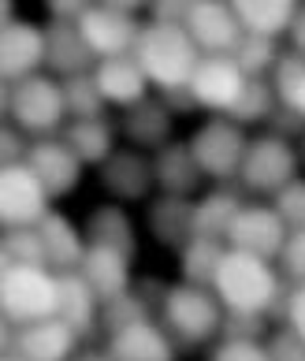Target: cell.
Here are the masks:
<instances>
[{"mask_svg":"<svg viewBox=\"0 0 305 361\" xmlns=\"http://www.w3.org/2000/svg\"><path fill=\"white\" fill-rule=\"evenodd\" d=\"M298 164H301V157H298L294 145H290V138L261 135L246 145L238 179H242V186L254 194H280L283 186L298 176Z\"/></svg>","mask_w":305,"mask_h":361,"instance_id":"obj_7","label":"cell"},{"mask_svg":"<svg viewBox=\"0 0 305 361\" xmlns=\"http://www.w3.org/2000/svg\"><path fill=\"white\" fill-rule=\"evenodd\" d=\"M287 235H290V227L275 212V205H242L228 227V246L257 253V257H268V261H280Z\"/></svg>","mask_w":305,"mask_h":361,"instance_id":"obj_11","label":"cell"},{"mask_svg":"<svg viewBox=\"0 0 305 361\" xmlns=\"http://www.w3.org/2000/svg\"><path fill=\"white\" fill-rule=\"evenodd\" d=\"M26 164H30L37 171V179L45 183V190L52 197H68L78 179H82V157H78L75 149L63 138L49 135V138H34L30 142V153H26Z\"/></svg>","mask_w":305,"mask_h":361,"instance_id":"obj_13","label":"cell"},{"mask_svg":"<svg viewBox=\"0 0 305 361\" xmlns=\"http://www.w3.org/2000/svg\"><path fill=\"white\" fill-rule=\"evenodd\" d=\"M287 324L298 328L305 336V283L290 287V302H287Z\"/></svg>","mask_w":305,"mask_h":361,"instance_id":"obj_47","label":"cell"},{"mask_svg":"<svg viewBox=\"0 0 305 361\" xmlns=\"http://www.w3.org/2000/svg\"><path fill=\"white\" fill-rule=\"evenodd\" d=\"M94 4H97V0H45V8H49L52 19H71V23L82 16L86 8H94Z\"/></svg>","mask_w":305,"mask_h":361,"instance_id":"obj_46","label":"cell"},{"mask_svg":"<svg viewBox=\"0 0 305 361\" xmlns=\"http://www.w3.org/2000/svg\"><path fill=\"white\" fill-rule=\"evenodd\" d=\"M78 346V331L63 320L60 313L30 320V324L15 328V357H30V361H60L75 354Z\"/></svg>","mask_w":305,"mask_h":361,"instance_id":"obj_16","label":"cell"},{"mask_svg":"<svg viewBox=\"0 0 305 361\" xmlns=\"http://www.w3.org/2000/svg\"><path fill=\"white\" fill-rule=\"evenodd\" d=\"M60 310V279L49 264H4L0 269V313L11 324L52 317Z\"/></svg>","mask_w":305,"mask_h":361,"instance_id":"obj_5","label":"cell"},{"mask_svg":"<svg viewBox=\"0 0 305 361\" xmlns=\"http://www.w3.org/2000/svg\"><path fill=\"white\" fill-rule=\"evenodd\" d=\"M242 209V194L231 186H216L205 197L194 202V235H212V238H228V227L235 220V212Z\"/></svg>","mask_w":305,"mask_h":361,"instance_id":"obj_29","label":"cell"},{"mask_svg":"<svg viewBox=\"0 0 305 361\" xmlns=\"http://www.w3.org/2000/svg\"><path fill=\"white\" fill-rule=\"evenodd\" d=\"M130 261L123 250H116L108 243H89L86 253H82V264H78V272H82L89 283H94V290L104 298H112V294L127 290L130 287Z\"/></svg>","mask_w":305,"mask_h":361,"instance_id":"obj_23","label":"cell"},{"mask_svg":"<svg viewBox=\"0 0 305 361\" xmlns=\"http://www.w3.org/2000/svg\"><path fill=\"white\" fill-rule=\"evenodd\" d=\"M208 354L220 361H261V357H268V343L242 339V336H220V343Z\"/></svg>","mask_w":305,"mask_h":361,"instance_id":"obj_39","label":"cell"},{"mask_svg":"<svg viewBox=\"0 0 305 361\" xmlns=\"http://www.w3.org/2000/svg\"><path fill=\"white\" fill-rule=\"evenodd\" d=\"M97 86L104 93V101L116 104V109H130V104H138L149 97V75L142 71V63L135 52H123V56H104L97 60Z\"/></svg>","mask_w":305,"mask_h":361,"instance_id":"obj_18","label":"cell"},{"mask_svg":"<svg viewBox=\"0 0 305 361\" xmlns=\"http://www.w3.org/2000/svg\"><path fill=\"white\" fill-rule=\"evenodd\" d=\"M246 145H249V138H246L242 123H235V119L223 116V112H212L190 135V149L197 157V164H201V171L208 179H220V183L238 176Z\"/></svg>","mask_w":305,"mask_h":361,"instance_id":"obj_6","label":"cell"},{"mask_svg":"<svg viewBox=\"0 0 305 361\" xmlns=\"http://www.w3.org/2000/svg\"><path fill=\"white\" fill-rule=\"evenodd\" d=\"M97 171H101V186L119 202H142L156 186L153 160L138 149H116Z\"/></svg>","mask_w":305,"mask_h":361,"instance_id":"obj_17","label":"cell"},{"mask_svg":"<svg viewBox=\"0 0 305 361\" xmlns=\"http://www.w3.org/2000/svg\"><path fill=\"white\" fill-rule=\"evenodd\" d=\"M268 123H272V135H283V138H290V135H305V116L298 112V109H290V104H280L272 116H268Z\"/></svg>","mask_w":305,"mask_h":361,"instance_id":"obj_44","label":"cell"},{"mask_svg":"<svg viewBox=\"0 0 305 361\" xmlns=\"http://www.w3.org/2000/svg\"><path fill=\"white\" fill-rule=\"evenodd\" d=\"M138 320H149V302H145V294H135V290H119L112 298L101 302V328L104 336H112V331H123L127 324H138Z\"/></svg>","mask_w":305,"mask_h":361,"instance_id":"obj_34","label":"cell"},{"mask_svg":"<svg viewBox=\"0 0 305 361\" xmlns=\"http://www.w3.org/2000/svg\"><path fill=\"white\" fill-rule=\"evenodd\" d=\"M275 109H280V97H275V86L272 78H249L242 97L235 101V109L228 112L235 123H261V119H268Z\"/></svg>","mask_w":305,"mask_h":361,"instance_id":"obj_33","label":"cell"},{"mask_svg":"<svg viewBox=\"0 0 305 361\" xmlns=\"http://www.w3.org/2000/svg\"><path fill=\"white\" fill-rule=\"evenodd\" d=\"M153 176H156L161 194H179V197L197 194L201 190V179H208L201 164H197L190 142H164L153 153Z\"/></svg>","mask_w":305,"mask_h":361,"instance_id":"obj_19","label":"cell"},{"mask_svg":"<svg viewBox=\"0 0 305 361\" xmlns=\"http://www.w3.org/2000/svg\"><path fill=\"white\" fill-rule=\"evenodd\" d=\"M149 235L168 250H182L194 238V202L179 194H161L145 212Z\"/></svg>","mask_w":305,"mask_h":361,"instance_id":"obj_21","label":"cell"},{"mask_svg":"<svg viewBox=\"0 0 305 361\" xmlns=\"http://www.w3.org/2000/svg\"><path fill=\"white\" fill-rule=\"evenodd\" d=\"M298 157H301V164H305V135L298 138Z\"/></svg>","mask_w":305,"mask_h":361,"instance_id":"obj_51","label":"cell"},{"mask_svg":"<svg viewBox=\"0 0 305 361\" xmlns=\"http://www.w3.org/2000/svg\"><path fill=\"white\" fill-rule=\"evenodd\" d=\"M101 4H112V8H123V11H138V8H149L153 0H101Z\"/></svg>","mask_w":305,"mask_h":361,"instance_id":"obj_49","label":"cell"},{"mask_svg":"<svg viewBox=\"0 0 305 361\" xmlns=\"http://www.w3.org/2000/svg\"><path fill=\"white\" fill-rule=\"evenodd\" d=\"M75 23H78V30H82L86 45L97 52V60H104V56H123V52H135L138 34H142V23L135 19V11H123V8L101 4V0H97L94 8H86Z\"/></svg>","mask_w":305,"mask_h":361,"instance_id":"obj_10","label":"cell"},{"mask_svg":"<svg viewBox=\"0 0 305 361\" xmlns=\"http://www.w3.org/2000/svg\"><path fill=\"white\" fill-rule=\"evenodd\" d=\"M305 78V56L301 52H283L280 60H275V68H272V86H275V97H280V104H290L294 101V90L298 82Z\"/></svg>","mask_w":305,"mask_h":361,"instance_id":"obj_36","label":"cell"},{"mask_svg":"<svg viewBox=\"0 0 305 361\" xmlns=\"http://www.w3.org/2000/svg\"><path fill=\"white\" fill-rule=\"evenodd\" d=\"M228 253V238H212V235H194L187 246L179 250V269L187 283L212 287L220 272V261Z\"/></svg>","mask_w":305,"mask_h":361,"instance_id":"obj_27","label":"cell"},{"mask_svg":"<svg viewBox=\"0 0 305 361\" xmlns=\"http://www.w3.org/2000/svg\"><path fill=\"white\" fill-rule=\"evenodd\" d=\"M161 101L171 112H194L197 109V97L190 93V86H168V90H161Z\"/></svg>","mask_w":305,"mask_h":361,"instance_id":"obj_45","label":"cell"},{"mask_svg":"<svg viewBox=\"0 0 305 361\" xmlns=\"http://www.w3.org/2000/svg\"><path fill=\"white\" fill-rule=\"evenodd\" d=\"M45 68V26L11 19L0 26V78L19 82Z\"/></svg>","mask_w":305,"mask_h":361,"instance_id":"obj_12","label":"cell"},{"mask_svg":"<svg viewBox=\"0 0 305 361\" xmlns=\"http://www.w3.org/2000/svg\"><path fill=\"white\" fill-rule=\"evenodd\" d=\"M246 82H249V75L235 63L231 52H208L190 75V93L197 97V109L228 116L235 109V101L242 97Z\"/></svg>","mask_w":305,"mask_h":361,"instance_id":"obj_9","label":"cell"},{"mask_svg":"<svg viewBox=\"0 0 305 361\" xmlns=\"http://www.w3.org/2000/svg\"><path fill=\"white\" fill-rule=\"evenodd\" d=\"M104 354L127 361H164L175 354V343L153 320H138V324H127L123 331H112L108 343H104Z\"/></svg>","mask_w":305,"mask_h":361,"instance_id":"obj_22","label":"cell"},{"mask_svg":"<svg viewBox=\"0 0 305 361\" xmlns=\"http://www.w3.org/2000/svg\"><path fill=\"white\" fill-rule=\"evenodd\" d=\"M268 357H283V361H305V336L298 328L283 324L280 331L268 336Z\"/></svg>","mask_w":305,"mask_h":361,"instance_id":"obj_41","label":"cell"},{"mask_svg":"<svg viewBox=\"0 0 305 361\" xmlns=\"http://www.w3.org/2000/svg\"><path fill=\"white\" fill-rule=\"evenodd\" d=\"M280 272L290 283H305V231H290L280 250Z\"/></svg>","mask_w":305,"mask_h":361,"instance_id":"obj_40","label":"cell"},{"mask_svg":"<svg viewBox=\"0 0 305 361\" xmlns=\"http://www.w3.org/2000/svg\"><path fill=\"white\" fill-rule=\"evenodd\" d=\"M0 109L26 135L49 138L56 130H63V119H68L63 82L56 75H42V71L30 78H19V82H4V90H0Z\"/></svg>","mask_w":305,"mask_h":361,"instance_id":"obj_3","label":"cell"},{"mask_svg":"<svg viewBox=\"0 0 305 361\" xmlns=\"http://www.w3.org/2000/svg\"><path fill=\"white\" fill-rule=\"evenodd\" d=\"M287 37H290V49H294V52H301V56H305V0L298 4L294 19H290V26H287Z\"/></svg>","mask_w":305,"mask_h":361,"instance_id":"obj_48","label":"cell"},{"mask_svg":"<svg viewBox=\"0 0 305 361\" xmlns=\"http://www.w3.org/2000/svg\"><path fill=\"white\" fill-rule=\"evenodd\" d=\"M290 109H298V112L305 116V78H301L298 90H294V101H290Z\"/></svg>","mask_w":305,"mask_h":361,"instance_id":"obj_50","label":"cell"},{"mask_svg":"<svg viewBox=\"0 0 305 361\" xmlns=\"http://www.w3.org/2000/svg\"><path fill=\"white\" fill-rule=\"evenodd\" d=\"M135 56L142 63V71L149 75V82L156 90H168V86H190V75H194L197 63H201L205 52L194 45L187 26L145 23L142 34H138Z\"/></svg>","mask_w":305,"mask_h":361,"instance_id":"obj_1","label":"cell"},{"mask_svg":"<svg viewBox=\"0 0 305 361\" xmlns=\"http://www.w3.org/2000/svg\"><path fill=\"white\" fill-rule=\"evenodd\" d=\"M194 4H197V0H153L149 11H153V23H175V26H187Z\"/></svg>","mask_w":305,"mask_h":361,"instance_id":"obj_43","label":"cell"},{"mask_svg":"<svg viewBox=\"0 0 305 361\" xmlns=\"http://www.w3.org/2000/svg\"><path fill=\"white\" fill-rule=\"evenodd\" d=\"M235 63L242 68L249 78H264L272 68H275V60L283 56L280 52V45H275V37H268V34H242L238 37V45H235Z\"/></svg>","mask_w":305,"mask_h":361,"instance_id":"obj_32","label":"cell"},{"mask_svg":"<svg viewBox=\"0 0 305 361\" xmlns=\"http://www.w3.org/2000/svg\"><path fill=\"white\" fill-rule=\"evenodd\" d=\"M56 279H60V310L56 313L78 331V339L94 336L101 324V294L78 269H60Z\"/></svg>","mask_w":305,"mask_h":361,"instance_id":"obj_20","label":"cell"},{"mask_svg":"<svg viewBox=\"0 0 305 361\" xmlns=\"http://www.w3.org/2000/svg\"><path fill=\"white\" fill-rule=\"evenodd\" d=\"M37 231H42V238H45V250H49V264L52 269H78L82 264V253H86V246H89V238L78 231V227L63 216V212H56V209H49L45 216H42V224H37Z\"/></svg>","mask_w":305,"mask_h":361,"instance_id":"obj_26","label":"cell"},{"mask_svg":"<svg viewBox=\"0 0 305 361\" xmlns=\"http://www.w3.org/2000/svg\"><path fill=\"white\" fill-rule=\"evenodd\" d=\"M86 238L89 243H108L116 250H123L127 257L138 253V238H135V224L123 212V205H97L86 220Z\"/></svg>","mask_w":305,"mask_h":361,"instance_id":"obj_30","label":"cell"},{"mask_svg":"<svg viewBox=\"0 0 305 361\" xmlns=\"http://www.w3.org/2000/svg\"><path fill=\"white\" fill-rule=\"evenodd\" d=\"M272 205L287 220L290 231H305V179L294 176L280 194H272Z\"/></svg>","mask_w":305,"mask_h":361,"instance_id":"obj_37","label":"cell"},{"mask_svg":"<svg viewBox=\"0 0 305 361\" xmlns=\"http://www.w3.org/2000/svg\"><path fill=\"white\" fill-rule=\"evenodd\" d=\"M280 287H283V272H275L268 257L231 250V246L220 261L216 283H212L223 310H249V313H268Z\"/></svg>","mask_w":305,"mask_h":361,"instance_id":"obj_2","label":"cell"},{"mask_svg":"<svg viewBox=\"0 0 305 361\" xmlns=\"http://www.w3.org/2000/svg\"><path fill=\"white\" fill-rule=\"evenodd\" d=\"M187 30L194 37V45L208 56V52H235L246 26L235 16L231 0H197L187 19Z\"/></svg>","mask_w":305,"mask_h":361,"instance_id":"obj_14","label":"cell"},{"mask_svg":"<svg viewBox=\"0 0 305 361\" xmlns=\"http://www.w3.org/2000/svg\"><path fill=\"white\" fill-rule=\"evenodd\" d=\"M123 112V135L138 149H161L164 142H171V109L161 97H145Z\"/></svg>","mask_w":305,"mask_h":361,"instance_id":"obj_25","label":"cell"},{"mask_svg":"<svg viewBox=\"0 0 305 361\" xmlns=\"http://www.w3.org/2000/svg\"><path fill=\"white\" fill-rule=\"evenodd\" d=\"M60 138L82 157V164H94V168H101L116 153V127L104 112L101 116H78L71 123H63Z\"/></svg>","mask_w":305,"mask_h":361,"instance_id":"obj_24","label":"cell"},{"mask_svg":"<svg viewBox=\"0 0 305 361\" xmlns=\"http://www.w3.org/2000/svg\"><path fill=\"white\" fill-rule=\"evenodd\" d=\"M298 4L301 0H231L235 16L242 19L246 30L249 34H268V37L287 34Z\"/></svg>","mask_w":305,"mask_h":361,"instance_id":"obj_28","label":"cell"},{"mask_svg":"<svg viewBox=\"0 0 305 361\" xmlns=\"http://www.w3.org/2000/svg\"><path fill=\"white\" fill-rule=\"evenodd\" d=\"M220 336L264 339V336H268V313H249V310H223Z\"/></svg>","mask_w":305,"mask_h":361,"instance_id":"obj_38","label":"cell"},{"mask_svg":"<svg viewBox=\"0 0 305 361\" xmlns=\"http://www.w3.org/2000/svg\"><path fill=\"white\" fill-rule=\"evenodd\" d=\"M52 194L37 171L26 164H0V224L4 227H34L49 212Z\"/></svg>","mask_w":305,"mask_h":361,"instance_id":"obj_8","label":"cell"},{"mask_svg":"<svg viewBox=\"0 0 305 361\" xmlns=\"http://www.w3.org/2000/svg\"><path fill=\"white\" fill-rule=\"evenodd\" d=\"M45 68L56 78H71V75H82V71L97 68V52L86 45L78 23L52 19L45 26Z\"/></svg>","mask_w":305,"mask_h":361,"instance_id":"obj_15","label":"cell"},{"mask_svg":"<svg viewBox=\"0 0 305 361\" xmlns=\"http://www.w3.org/2000/svg\"><path fill=\"white\" fill-rule=\"evenodd\" d=\"M63 82V101H68V116H101L104 112V93L97 86V75L94 71H82V75H71V78H60Z\"/></svg>","mask_w":305,"mask_h":361,"instance_id":"obj_35","label":"cell"},{"mask_svg":"<svg viewBox=\"0 0 305 361\" xmlns=\"http://www.w3.org/2000/svg\"><path fill=\"white\" fill-rule=\"evenodd\" d=\"M161 317H164V328L182 346H201L212 336H220L223 302L212 287H197V283H187V279H182V283L164 290Z\"/></svg>","mask_w":305,"mask_h":361,"instance_id":"obj_4","label":"cell"},{"mask_svg":"<svg viewBox=\"0 0 305 361\" xmlns=\"http://www.w3.org/2000/svg\"><path fill=\"white\" fill-rule=\"evenodd\" d=\"M26 153H30V142H26V130L19 123H4L0 130V164H23Z\"/></svg>","mask_w":305,"mask_h":361,"instance_id":"obj_42","label":"cell"},{"mask_svg":"<svg viewBox=\"0 0 305 361\" xmlns=\"http://www.w3.org/2000/svg\"><path fill=\"white\" fill-rule=\"evenodd\" d=\"M4 264H49V250H45V238L37 231V224L34 227H4V238H0V269Z\"/></svg>","mask_w":305,"mask_h":361,"instance_id":"obj_31","label":"cell"}]
</instances>
